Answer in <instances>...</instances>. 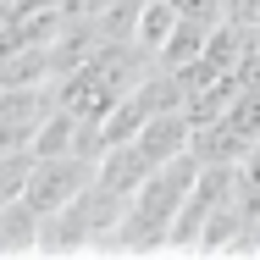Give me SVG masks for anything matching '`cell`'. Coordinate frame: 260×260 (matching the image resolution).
<instances>
[{
	"label": "cell",
	"mask_w": 260,
	"mask_h": 260,
	"mask_svg": "<svg viewBox=\"0 0 260 260\" xmlns=\"http://www.w3.org/2000/svg\"><path fill=\"white\" fill-rule=\"evenodd\" d=\"M194 177H200V155H194V150L177 155V160H166V166H155V172L144 177V188L127 200L122 221L111 227V238H105L100 249H111V255H155V249H166L172 221H177V210L188 200Z\"/></svg>",
	"instance_id": "cell-1"
},
{
	"label": "cell",
	"mask_w": 260,
	"mask_h": 260,
	"mask_svg": "<svg viewBox=\"0 0 260 260\" xmlns=\"http://www.w3.org/2000/svg\"><path fill=\"white\" fill-rule=\"evenodd\" d=\"M227 194H233V166L200 160V177H194L188 200H183V210H177V221H172V238H166V249H177V255H200V238H205L210 216L227 205Z\"/></svg>",
	"instance_id": "cell-2"
},
{
	"label": "cell",
	"mask_w": 260,
	"mask_h": 260,
	"mask_svg": "<svg viewBox=\"0 0 260 260\" xmlns=\"http://www.w3.org/2000/svg\"><path fill=\"white\" fill-rule=\"evenodd\" d=\"M94 177H100V155H89V150L39 155V166H34V177H28V194H22V200H34L45 216H55V210L72 205Z\"/></svg>",
	"instance_id": "cell-3"
},
{
	"label": "cell",
	"mask_w": 260,
	"mask_h": 260,
	"mask_svg": "<svg viewBox=\"0 0 260 260\" xmlns=\"http://www.w3.org/2000/svg\"><path fill=\"white\" fill-rule=\"evenodd\" d=\"M39 238H45V210L34 200H0V255H39Z\"/></svg>",
	"instance_id": "cell-4"
},
{
	"label": "cell",
	"mask_w": 260,
	"mask_h": 260,
	"mask_svg": "<svg viewBox=\"0 0 260 260\" xmlns=\"http://www.w3.org/2000/svg\"><path fill=\"white\" fill-rule=\"evenodd\" d=\"M233 205L260 227V144L244 160H233Z\"/></svg>",
	"instance_id": "cell-5"
}]
</instances>
